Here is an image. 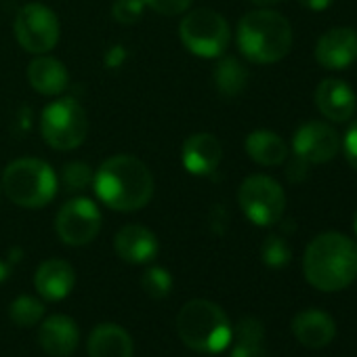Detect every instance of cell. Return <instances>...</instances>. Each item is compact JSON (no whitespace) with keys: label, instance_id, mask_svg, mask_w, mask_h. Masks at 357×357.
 <instances>
[{"label":"cell","instance_id":"obj_1","mask_svg":"<svg viewBox=\"0 0 357 357\" xmlns=\"http://www.w3.org/2000/svg\"><path fill=\"white\" fill-rule=\"evenodd\" d=\"M93 188L97 198L112 211L135 213L149 204L153 198L151 170L130 153L107 158L95 172Z\"/></svg>","mask_w":357,"mask_h":357},{"label":"cell","instance_id":"obj_2","mask_svg":"<svg viewBox=\"0 0 357 357\" xmlns=\"http://www.w3.org/2000/svg\"><path fill=\"white\" fill-rule=\"evenodd\" d=\"M307 282L321 292H338L357 278V244L338 231L313 238L303 255Z\"/></svg>","mask_w":357,"mask_h":357},{"label":"cell","instance_id":"obj_3","mask_svg":"<svg viewBox=\"0 0 357 357\" xmlns=\"http://www.w3.org/2000/svg\"><path fill=\"white\" fill-rule=\"evenodd\" d=\"M238 49L252 63H278L292 49V26L278 11H250L238 24Z\"/></svg>","mask_w":357,"mask_h":357},{"label":"cell","instance_id":"obj_4","mask_svg":"<svg viewBox=\"0 0 357 357\" xmlns=\"http://www.w3.org/2000/svg\"><path fill=\"white\" fill-rule=\"evenodd\" d=\"M176 330L190 349L200 353H221L231 344L234 336L227 313L206 298H194L181 307Z\"/></svg>","mask_w":357,"mask_h":357},{"label":"cell","instance_id":"obj_5","mask_svg":"<svg viewBox=\"0 0 357 357\" xmlns=\"http://www.w3.org/2000/svg\"><path fill=\"white\" fill-rule=\"evenodd\" d=\"M3 192L22 208H45L53 202L59 190V176L38 158L13 160L3 172Z\"/></svg>","mask_w":357,"mask_h":357},{"label":"cell","instance_id":"obj_6","mask_svg":"<svg viewBox=\"0 0 357 357\" xmlns=\"http://www.w3.org/2000/svg\"><path fill=\"white\" fill-rule=\"evenodd\" d=\"M183 47L202 59H219L229 47L231 30L227 20L213 9L190 11L178 26Z\"/></svg>","mask_w":357,"mask_h":357},{"label":"cell","instance_id":"obj_7","mask_svg":"<svg viewBox=\"0 0 357 357\" xmlns=\"http://www.w3.org/2000/svg\"><path fill=\"white\" fill-rule=\"evenodd\" d=\"M40 135L53 149H76L89 135V116L76 99H57L40 116Z\"/></svg>","mask_w":357,"mask_h":357},{"label":"cell","instance_id":"obj_8","mask_svg":"<svg viewBox=\"0 0 357 357\" xmlns=\"http://www.w3.org/2000/svg\"><path fill=\"white\" fill-rule=\"evenodd\" d=\"M238 204L250 223L271 227L286 211V194L275 178L267 174H250L238 190Z\"/></svg>","mask_w":357,"mask_h":357},{"label":"cell","instance_id":"obj_9","mask_svg":"<svg viewBox=\"0 0 357 357\" xmlns=\"http://www.w3.org/2000/svg\"><path fill=\"white\" fill-rule=\"evenodd\" d=\"M15 40L32 55H47L53 51L61 36L57 15L43 3H28L20 9L13 24Z\"/></svg>","mask_w":357,"mask_h":357},{"label":"cell","instance_id":"obj_10","mask_svg":"<svg viewBox=\"0 0 357 357\" xmlns=\"http://www.w3.org/2000/svg\"><path fill=\"white\" fill-rule=\"evenodd\" d=\"M101 211L89 198H74L66 202L55 219L57 236L68 246L91 244L101 231Z\"/></svg>","mask_w":357,"mask_h":357},{"label":"cell","instance_id":"obj_11","mask_svg":"<svg viewBox=\"0 0 357 357\" xmlns=\"http://www.w3.org/2000/svg\"><path fill=\"white\" fill-rule=\"evenodd\" d=\"M294 155L307 164H326L340 151V135L330 122L309 120L292 135Z\"/></svg>","mask_w":357,"mask_h":357},{"label":"cell","instance_id":"obj_12","mask_svg":"<svg viewBox=\"0 0 357 357\" xmlns=\"http://www.w3.org/2000/svg\"><path fill=\"white\" fill-rule=\"evenodd\" d=\"M315 59L324 70H344L357 61V32L353 28H332L315 45Z\"/></svg>","mask_w":357,"mask_h":357},{"label":"cell","instance_id":"obj_13","mask_svg":"<svg viewBox=\"0 0 357 357\" xmlns=\"http://www.w3.org/2000/svg\"><path fill=\"white\" fill-rule=\"evenodd\" d=\"M315 105L319 114L336 124H342L353 118L355 107H357V97L349 82L340 78H326L317 84L315 89Z\"/></svg>","mask_w":357,"mask_h":357},{"label":"cell","instance_id":"obj_14","mask_svg":"<svg viewBox=\"0 0 357 357\" xmlns=\"http://www.w3.org/2000/svg\"><path fill=\"white\" fill-rule=\"evenodd\" d=\"M223 160V145L213 132H194L183 141L181 162L196 176L213 174Z\"/></svg>","mask_w":357,"mask_h":357},{"label":"cell","instance_id":"obj_15","mask_svg":"<svg viewBox=\"0 0 357 357\" xmlns=\"http://www.w3.org/2000/svg\"><path fill=\"white\" fill-rule=\"evenodd\" d=\"M116 255L130 265H145L158 257L160 244L153 231L143 225H124L114 238Z\"/></svg>","mask_w":357,"mask_h":357},{"label":"cell","instance_id":"obj_16","mask_svg":"<svg viewBox=\"0 0 357 357\" xmlns=\"http://www.w3.org/2000/svg\"><path fill=\"white\" fill-rule=\"evenodd\" d=\"M292 334L307 349H324L336 336V324L324 309H305L292 317Z\"/></svg>","mask_w":357,"mask_h":357},{"label":"cell","instance_id":"obj_17","mask_svg":"<svg viewBox=\"0 0 357 357\" xmlns=\"http://www.w3.org/2000/svg\"><path fill=\"white\" fill-rule=\"evenodd\" d=\"M38 342L53 357H68L78 349L80 330L68 315H51L38 330Z\"/></svg>","mask_w":357,"mask_h":357},{"label":"cell","instance_id":"obj_18","mask_svg":"<svg viewBox=\"0 0 357 357\" xmlns=\"http://www.w3.org/2000/svg\"><path fill=\"white\" fill-rule=\"evenodd\" d=\"M76 284L74 267L63 259H49L40 263L34 275L36 292L45 301H63Z\"/></svg>","mask_w":357,"mask_h":357},{"label":"cell","instance_id":"obj_19","mask_svg":"<svg viewBox=\"0 0 357 357\" xmlns=\"http://www.w3.org/2000/svg\"><path fill=\"white\" fill-rule=\"evenodd\" d=\"M28 80L30 86L47 97H55L61 95L68 89V70L66 66L49 55H36L32 59V63L28 66Z\"/></svg>","mask_w":357,"mask_h":357},{"label":"cell","instance_id":"obj_20","mask_svg":"<svg viewBox=\"0 0 357 357\" xmlns=\"http://www.w3.org/2000/svg\"><path fill=\"white\" fill-rule=\"evenodd\" d=\"M132 338L118 324H99L89 336L91 357H132Z\"/></svg>","mask_w":357,"mask_h":357},{"label":"cell","instance_id":"obj_21","mask_svg":"<svg viewBox=\"0 0 357 357\" xmlns=\"http://www.w3.org/2000/svg\"><path fill=\"white\" fill-rule=\"evenodd\" d=\"M244 149L248 158L261 166H278L288 158V145L284 139L278 132L265 128L252 130L244 141Z\"/></svg>","mask_w":357,"mask_h":357},{"label":"cell","instance_id":"obj_22","mask_svg":"<svg viewBox=\"0 0 357 357\" xmlns=\"http://www.w3.org/2000/svg\"><path fill=\"white\" fill-rule=\"evenodd\" d=\"M231 357H267L265 328L255 317H244L231 336Z\"/></svg>","mask_w":357,"mask_h":357},{"label":"cell","instance_id":"obj_23","mask_svg":"<svg viewBox=\"0 0 357 357\" xmlns=\"http://www.w3.org/2000/svg\"><path fill=\"white\" fill-rule=\"evenodd\" d=\"M215 86L223 97H238L244 93L246 84H248V70L242 61H238L236 57H221L215 74H213Z\"/></svg>","mask_w":357,"mask_h":357},{"label":"cell","instance_id":"obj_24","mask_svg":"<svg viewBox=\"0 0 357 357\" xmlns=\"http://www.w3.org/2000/svg\"><path fill=\"white\" fill-rule=\"evenodd\" d=\"M9 315H11V319H13L17 326L30 328V326H34L36 321L43 319V315H45V305H43L36 296L22 294V296H17V298L11 303Z\"/></svg>","mask_w":357,"mask_h":357},{"label":"cell","instance_id":"obj_25","mask_svg":"<svg viewBox=\"0 0 357 357\" xmlns=\"http://www.w3.org/2000/svg\"><path fill=\"white\" fill-rule=\"evenodd\" d=\"M93 170L89 164L84 162H68L61 170V178L59 183L68 190V192H84L91 183H93Z\"/></svg>","mask_w":357,"mask_h":357},{"label":"cell","instance_id":"obj_26","mask_svg":"<svg viewBox=\"0 0 357 357\" xmlns=\"http://www.w3.org/2000/svg\"><path fill=\"white\" fill-rule=\"evenodd\" d=\"M261 257H263V263L267 267L282 269L290 263L292 252H290L288 242L282 236H267L263 242V248H261Z\"/></svg>","mask_w":357,"mask_h":357},{"label":"cell","instance_id":"obj_27","mask_svg":"<svg viewBox=\"0 0 357 357\" xmlns=\"http://www.w3.org/2000/svg\"><path fill=\"white\" fill-rule=\"evenodd\" d=\"M141 288L151 298H164L172 290V275L164 267H147L141 278Z\"/></svg>","mask_w":357,"mask_h":357},{"label":"cell","instance_id":"obj_28","mask_svg":"<svg viewBox=\"0 0 357 357\" xmlns=\"http://www.w3.org/2000/svg\"><path fill=\"white\" fill-rule=\"evenodd\" d=\"M145 11V3L143 0H116L112 7V15L118 24L124 26H132L143 17Z\"/></svg>","mask_w":357,"mask_h":357},{"label":"cell","instance_id":"obj_29","mask_svg":"<svg viewBox=\"0 0 357 357\" xmlns=\"http://www.w3.org/2000/svg\"><path fill=\"white\" fill-rule=\"evenodd\" d=\"M143 3L158 15L174 17V15L185 13L192 7L194 0H143Z\"/></svg>","mask_w":357,"mask_h":357},{"label":"cell","instance_id":"obj_30","mask_svg":"<svg viewBox=\"0 0 357 357\" xmlns=\"http://www.w3.org/2000/svg\"><path fill=\"white\" fill-rule=\"evenodd\" d=\"M340 149L344 153V160L353 170H357V120H353L340 141Z\"/></svg>","mask_w":357,"mask_h":357},{"label":"cell","instance_id":"obj_31","mask_svg":"<svg viewBox=\"0 0 357 357\" xmlns=\"http://www.w3.org/2000/svg\"><path fill=\"white\" fill-rule=\"evenodd\" d=\"M301 7L309 9V11H326L334 0H298Z\"/></svg>","mask_w":357,"mask_h":357},{"label":"cell","instance_id":"obj_32","mask_svg":"<svg viewBox=\"0 0 357 357\" xmlns=\"http://www.w3.org/2000/svg\"><path fill=\"white\" fill-rule=\"evenodd\" d=\"M9 273H11V267H9V263H5L3 259H0V284H3V282L9 278Z\"/></svg>","mask_w":357,"mask_h":357},{"label":"cell","instance_id":"obj_33","mask_svg":"<svg viewBox=\"0 0 357 357\" xmlns=\"http://www.w3.org/2000/svg\"><path fill=\"white\" fill-rule=\"evenodd\" d=\"M250 3L259 5V7H271V5H278L282 0H250Z\"/></svg>","mask_w":357,"mask_h":357},{"label":"cell","instance_id":"obj_34","mask_svg":"<svg viewBox=\"0 0 357 357\" xmlns=\"http://www.w3.org/2000/svg\"><path fill=\"white\" fill-rule=\"evenodd\" d=\"M353 229H355V236H357V213H355V219H353Z\"/></svg>","mask_w":357,"mask_h":357},{"label":"cell","instance_id":"obj_35","mask_svg":"<svg viewBox=\"0 0 357 357\" xmlns=\"http://www.w3.org/2000/svg\"><path fill=\"white\" fill-rule=\"evenodd\" d=\"M0 192H3V185H0Z\"/></svg>","mask_w":357,"mask_h":357}]
</instances>
